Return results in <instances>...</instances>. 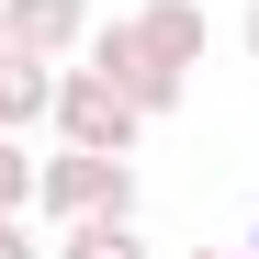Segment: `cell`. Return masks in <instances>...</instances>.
<instances>
[{
    "label": "cell",
    "mask_w": 259,
    "mask_h": 259,
    "mask_svg": "<svg viewBox=\"0 0 259 259\" xmlns=\"http://www.w3.org/2000/svg\"><path fill=\"white\" fill-rule=\"evenodd\" d=\"M57 136H68V147H113V158H136L147 113H136V91H113L102 68H68V79H57Z\"/></svg>",
    "instance_id": "3"
},
{
    "label": "cell",
    "mask_w": 259,
    "mask_h": 259,
    "mask_svg": "<svg viewBox=\"0 0 259 259\" xmlns=\"http://www.w3.org/2000/svg\"><path fill=\"white\" fill-rule=\"evenodd\" d=\"M136 34H147L169 68H203V12H192V0H147V12H136Z\"/></svg>",
    "instance_id": "6"
},
{
    "label": "cell",
    "mask_w": 259,
    "mask_h": 259,
    "mask_svg": "<svg viewBox=\"0 0 259 259\" xmlns=\"http://www.w3.org/2000/svg\"><path fill=\"white\" fill-rule=\"evenodd\" d=\"M248 259H259V237H248Z\"/></svg>",
    "instance_id": "12"
},
{
    "label": "cell",
    "mask_w": 259,
    "mask_h": 259,
    "mask_svg": "<svg viewBox=\"0 0 259 259\" xmlns=\"http://www.w3.org/2000/svg\"><path fill=\"white\" fill-rule=\"evenodd\" d=\"M0 23H12V46H34V57H79L91 46V0H0Z\"/></svg>",
    "instance_id": "5"
},
{
    "label": "cell",
    "mask_w": 259,
    "mask_h": 259,
    "mask_svg": "<svg viewBox=\"0 0 259 259\" xmlns=\"http://www.w3.org/2000/svg\"><path fill=\"white\" fill-rule=\"evenodd\" d=\"M34 181H46V158H23V136H0V214H34Z\"/></svg>",
    "instance_id": "8"
},
{
    "label": "cell",
    "mask_w": 259,
    "mask_h": 259,
    "mask_svg": "<svg viewBox=\"0 0 259 259\" xmlns=\"http://www.w3.org/2000/svg\"><path fill=\"white\" fill-rule=\"evenodd\" d=\"M248 57H259V0H248Z\"/></svg>",
    "instance_id": "10"
},
{
    "label": "cell",
    "mask_w": 259,
    "mask_h": 259,
    "mask_svg": "<svg viewBox=\"0 0 259 259\" xmlns=\"http://www.w3.org/2000/svg\"><path fill=\"white\" fill-rule=\"evenodd\" d=\"M57 259H147V237H136V214H79L57 237Z\"/></svg>",
    "instance_id": "7"
},
{
    "label": "cell",
    "mask_w": 259,
    "mask_h": 259,
    "mask_svg": "<svg viewBox=\"0 0 259 259\" xmlns=\"http://www.w3.org/2000/svg\"><path fill=\"white\" fill-rule=\"evenodd\" d=\"M57 57H34V46H12V34H0V136H23V124H46L57 113Z\"/></svg>",
    "instance_id": "4"
},
{
    "label": "cell",
    "mask_w": 259,
    "mask_h": 259,
    "mask_svg": "<svg viewBox=\"0 0 259 259\" xmlns=\"http://www.w3.org/2000/svg\"><path fill=\"white\" fill-rule=\"evenodd\" d=\"M0 259H46V248H34V226H23V214H0Z\"/></svg>",
    "instance_id": "9"
},
{
    "label": "cell",
    "mask_w": 259,
    "mask_h": 259,
    "mask_svg": "<svg viewBox=\"0 0 259 259\" xmlns=\"http://www.w3.org/2000/svg\"><path fill=\"white\" fill-rule=\"evenodd\" d=\"M79 57H91L113 91H136V113H147V124H158V113H181V91H192V68H169L136 23H91V46H79Z\"/></svg>",
    "instance_id": "2"
},
{
    "label": "cell",
    "mask_w": 259,
    "mask_h": 259,
    "mask_svg": "<svg viewBox=\"0 0 259 259\" xmlns=\"http://www.w3.org/2000/svg\"><path fill=\"white\" fill-rule=\"evenodd\" d=\"M0 34H12V23H0Z\"/></svg>",
    "instance_id": "13"
},
{
    "label": "cell",
    "mask_w": 259,
    "mask_h": 259,
    "mask_svg": "<svg viewBox=\"0 0 259 259\" xmlns=\"http://www.w3.org/2000/svg\"><path fill=\"white\" fill-rule=\"evenodd\" d=\"M34 214H57V226H79V214H136V169L113 147H57L46 181H34Z\"/></svg>",
    "instance_id": "1"
},
{
    "label": "cell",
    "mask_w": 259,
    "mask_h": 259,
    "mask_svg": "<svg viewBox=\"0 0 259 259\" xmlns=\"http://www.w3.org/2000/svg\"><path fill=\"white\" fill-rule=\"evenodd\" d=\"M181 259H214V248H181Z\"/></svg>",
    "instance_id": "11"
}]
</instances>
